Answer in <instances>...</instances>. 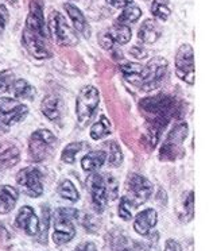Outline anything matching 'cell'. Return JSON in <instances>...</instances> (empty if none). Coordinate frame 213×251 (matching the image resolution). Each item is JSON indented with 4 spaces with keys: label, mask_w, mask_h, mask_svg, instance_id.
<instances>
[{
    "label": "cell",
    "mask_w": 213,
    "mask_h": 251,
    "mask_svg": "<svg viewBox=\"0 0 213 251\" xmlns=\"http://www.w3.org/2000/svg\"><path fill=\"white\" fill-rule=\"evenodd\" d=\"M82 148H84V143L82 142L69 143V145L62 150L61 159H62L65 164H73L74 159H76V155L81 151Z\"/></svg>",
    "instance_id": "f1b7e54d"
},
{
    "label": "cell",
    "mask_w": 213,
    "mask_h": 251,
    "mask_svg": "<svg viewBox=\"0 0 213 251\" xmlns=\"http://www.w3.org/2000/svg\"><path fill=\"white\" fill-rule=\"evenodd\" d=\"M175 75L182 81L194 84V53L191 45H181L175 53Z\"/></svg>",
    "instance_id": "8fae6325"
},
{
    "label": "cell",
    "mask_w": 213,
    "mask_h": 251,
    "mask_svg": "<svg viewBox=\"0 0 213 251\" xmlns=\"http://www.w3.org/2000/svg\"><path fill=\"white\" fill-rule=\"evenodd\" d=\"M184 209H185V218L182 219V220L189 222V220L193 219V215H194V193L193 192H189V195L185 199Z\"/></svg>",
    "instance_id": "836d02e7"
},
{
    "label": "cell",
    "mask_w": 213,
    "mask_h": 251,
    "mask_svg": "<svg viewBox=\"0 0 213 251\" xmlns=\"http://www.w3.org/2000/svg\"><path fill=\"white\" fill-rule=\"evenodd\" d=\"M142 17V10L138 6H135L134 3L128 4L123 8L121 14L118 17L115 22L120 23V25H126V26H130L132 23H137Z\"/></svg>",
    "instance_id": "4316f807"
},
{
    "label": "cell",
    "mask_w": 213,
    "mask_h": 251,
    "mask_svg": "<svg viewBox=\"0 0 213 251\" xmlns=\"http://www.w3.org/2000/svg\"><path fill=\"white\" fill-rule=\"evenodd\" d=\"M111 131H112V126H111L110 119L107 116L101 115L100 119L93 123L91 130H89V135L92 138L93 141H98V139H103L104 137L110 135Z\"/></svg>",
    "instance_id": "d4e9b609"
},
{
    "label": "cell",
    "mask_w": 213,
    "mask_h": 251,
    "mask_svg": "<svg viewBox=\"0 0 213 251\" xmlns=\"http://www.w3.org/2000/svg\"><path fill=\"white\" fill-rule=\"evenodd\" d=\"M139 108L147 119V131L144 134V143L147 149L154 150L161 138V134L178 111L177 101L169 95L161 93L142 99L139 103Z\"/></svg>",
    "instance_id": "6da1fadb"
},
{
    "label": "cell",
    "mask_w": 213,
    "mask_h": 251,
    "mask_svg": "<svg viewBox=\"0 0 213 251\" xmlns=\"http://www.w3.org/2000/svg\"><path fill=\"white\" fill-rule=\"evenodd\" d=\"M47 34L51 41L58 46L64 48H71L78 44L77 33L71 27L66 18L57 10H51L47 17Z\"/></svg>",
    "instance_id": "277c9868"
},
{
    "label": "cell",
    "mask_w": 213,
    "mask_h": 251,
    "mask_svg": "<svg viewBox=\"0 0 213 251\" xmlns=\"http://www.w3.org/2000/svg\"><path fill=\"white\" fill-rule=\"evenodd\" d=\"M130 54H131L132 57L138 58V60H141V58H144V57L147 55V51H146L144 48H142V46H138V45H135L134 48L130 49Z\"/></svg>",
    "instance_id": "d590c367"
},
{
    "label": "cell",
    "mask_w": 213,
    "mask_h": 251,
    "mask_svg": "<svg viewBox=\"0 0 213 251\" xmlns=\"http://www.w3.org/2000/svg\"><path fill=\"white\" fill-rule=\"evenodd\" d=\"M28 114V107L26 104L18 101L17 99H0V123L6 127L17 125L22 122Z\"/></svg>",
    "instance_id": "4fadbf2b"
},
{
    "label": "cell",
    "mask_w": 213,
    "mask_h": 251,
    "mask_svg": "<svg viewBox=\"0 0 213 251\" xmlns=\"http://www.w3.org/2000/svg\"><path fill=\"white\" fill-rule=\"evenodd\" d=\"M158 222V215L157 211L153 208H147V209H143L142 212H139L135 216L134 220V229L135 232L142 236L148 235V232L155 227V224Z\"/></svg>",
    "instance_id": "e0dca14e"
},
{
    "label": "cell",
    "mask_w": 213,
    "mask_h": 251,
    "mask_svg": "<svg viewBox=\"0 0 213 251\" xmlns=\"http://www.w3.org/2000/svg\"><path fill=\"white\" fill-rule=\"evenodd\" d=\"M105 154V162L110 166H119L123 162V153L120 146L115 141H107L101 149Z\"/></svg>",
    "instance_id": "603a6c76"
},
{
    "label": "cell",
    "mask_w": 213,
    "mask_h": 251,
    "mask_svg": "<svg viewBox=\"0 0 213 251\" xmlns=\"http://www.w3.org/2000/svg\"><path fill=\"white\" fill-rule=\"evenodd\" d=\"M153 182L144 176L132 173L126 181V197L131 201L134 208L142 205L153 195Z\"/></svg>",
    "instance_id": "30bf717a"
},
{
    "label": "cell",
    "mask_w": 213,
    "mask_h": 251,
    "mask_svg": "<svg viewBox=\"0 0 213 251\" xmlns=\"http://www.w3.org/2000/svg\"><path fill=\"white\" fill-rule=\"evenodd\" d=\"M132 30L130 26L115 22L110 28L98 35V44L104 50L115 49V45H126L131 41Z\"/></svg>",
    "instance_id": "5bb4252c"
},
{
    "label": "cell",
    "mask_w": 213,
    "mask_h": 251,
    "mask_svg": "<svg viewBox=\"0 0 213 251\" xmlns=\"http://www.w3.org/2000/svg\"><path fill=\"white\" fill-rule=\"evenodd\" d=\"M15 224L18 228H21L23 232H26L30 236H35L39 232V219L35 215L34 209L28 205H24L19 209Z\"/></svg>",
    "instance_id": "9a60e30c"
},
{
    "label": "cell",
    "mask_w": 213,
    "mask_h": 251,
    "mask_svg": "<svg viewBox=\"0 0 213 251\" xmlns=\"http://www.w3.org/2000/svg\"><path fill=\"white\" fill-rule=\"evenodd\" d=\"M105 1H107V4H110L114 8H124L132 3V0H105Z\"/></svg>",
    "instance_id": "f35d334b"
},
{
    "label": "cell",
    "mask_w": 213,
    "mask_h": 251,
    "mask_svg": "<svg viewBox=\"0 0 213 251\" xmlns=\"http://www.w3.org/2000/svg\"><path fill=\"white\" fill-rule=\"evenodd\" d=\"M8 19H10V14H8L7 7L3 6V4H0V35L4 31L7 23H8Z\"/></svg>",
    "instance_id": "e575fe53"
},
{
    "label": "cell",
    "mask_w": 213,
    "mask_h": 251,
    "mask_svg": "<svg viewBox=\"0 0 213 251\" xmlns=\"http://www.w3.org/2000/svg\"><path fill=\"white\" fill-rule=\"evenodd\" d=\"M150 11L153 14L154 18H157L158 21H167L170 17V8L165 3L162 1H159V0H153V3H151V7H150Z\"/></svg>",
    "instance_id": "f546056e"
},
{
    "label": "cell",
    "mask_w": 213,
    "mask_h": 251,
    "mask_svg": "<svg viewBox=\"0 0 213 251\" xmlns=\"http://www.w3.org/2000/svg\"><path fill=\"white\" fill-rule=\"evenodd\" d=\"M167 72H169L167 60L164 57H153L143 66L139 89L143 92H151L158 89L167 76Z\"/></svg>",
    "instance_id": "8992f818"
},
{
    "label": "cell",
    "mask_w": 213,
    "mask_h": 251,
    "mask_svg": "<svg viewBox=\"0 0 213 251\" xmlns=\"http://www.w3.org/2000/svg\"><path fill=\"white\" fill-rule=\"evenodd\" d=\"M54 134L47 128H39L28 139V157L34 162H42L55 148Z\"/></svg>",
    "instance_id": "ba28073f"
},
{
    "label": "cell",
    "mask_w": 213,
    "mask_h": 251,
    "mask_svg": "<svg viewBox=\"0 0 213 251\" xmlns=\"http://www.w3.org/2000/svg\"><path fill=\"white\" fill-rule=\"evenodd\" d=\"M188 132H189V126L186 122L175 126L159 149V159L171 162V161L181 158L185 153L182 145L188 138Z\"/></svg>",
    "instance_id": "52a82bcc"
},
{
    "label": "cell",
    "mask_w": 213,
    "mask_h": 251,
    "mask_svg": "<svg viewBox=\"0 0 213 251\" xmlns=\"http://www.w3.org/2000/svg\"><path fill=\"white\" fill-rule=\"evenodd\" d=\"M100 103V92L97 88L92 85L84 87L78 93L76 100V115L77 120L81 126H87L92 119L93 114Z\"/></svg>",
    "instance_id": "9c48e42d"
},
{
    "label": "cell",
    "mask_w": 213,
    "mask_h": 251,
    "mask_svg": "<svg viewBox=\"0 0 213 251\" xmlns=\"http://www.w3.org/2000/svg\"><path fill=\"white\" fill-rule=\"evenodd\" d=\"M57 193L60 195L62 199L69 200L71 202H76L80 200V193L76 189L74 184L71 180H64L61 181L58 186H57Z\"/></svg>",
    "instance_id": "83f0119b"
},
{
    "label": "cell",
    "mask_w": 213,
    "mask_h": 251,
    "mask_svg": "<svg viewBox=\"0 0 213 251\" xmlns=\"http://www.w3.org/2000/svg\"><path fill=\"white\" fill-rule=\"evenodd\" d=\"M88 188L92 199L93 208L101 213L108 202L118 197V181L112 176L92 173L88 178Z\"/></svg>",
    "instance_id": "3957f363"
},
{
    "label": "cell",
    "mask_w": 213,
    "mask_h": 251,
    "mask_svg": "<svg viewBox=\"0 0 213 251\" xmlns=\"http://www.w3.org/2000/svg\"><path fill=\"white\" fill-rule=\"evenodd\" d=\"M162 35V27L155 19H146L138 30V38L143 44H155Z\"/></svg>",
    "instance_id": "ac0fdd59"
},
{
    "label": "cell",
    "mask_w": 213,
    "mask_h": 251,
    "mask_svg": "<svg viewBox=\"0 0 213 251\" xmlns=\"http://www.w3.org/2000/svg\"><path fill=\"white\" fill-rule=\"evenodd\" d=\"M165 251H182V246L174 239H167L165 243Z\"/></svg>",
    "instance_id": "8d00e7d4"
},
{
    "label": "cell",
    "mask_w": 213,
    "mask_h": 251,
    "mask_svg": "<svg viewBox=\"0 0 213 251\" xmlns=\"http://www.w3.org/2000/svg\"><path fill=\"white\" fill-rule=\"evenodd\" d=\"M8 130H10L8 127H6V126H3L1 123H0V135H1V134H6Z\"/></svg>",
    "instance_id": "60d3db41"
},
{
    "label": "cell",
    "mask_w": 213,
    "mask_h": 251,
    "mask_svg": "<svg viewBox=\"0 0 213 251\" xmlns=\"http://www.w3.org/2000/svg\"><path fill=\"white\" fill-rule=\"evenodd\" d=\"M105 164V154L103 150H93L81 158V168L87 173H95Z\"/></svg>",
    "instance_id": "7402d4cb"
},
{
    "label": "cell",
    "mask_w": 213,
    "mask_h": 251,
    "mask_svg": "<svg viewBox=\"0 0 213 251\" xmlns=\"http://www.w3.org/2000/svg\"><path fill=\"white\" fill-rule=\"evenodd\" d=\"M143 65L142 64H138V62H126L120 65V72L123 77L126 78L127 81L131 82L134 85L141 84V75H142Z\"/></svg>",
    "instance_id": "cb8c5ba5"
},
{
    "label": "cell",
    "mask_w": 213,
    "mask_h": 251,
    "mask_svg": "<svg viewBox=\"0 0 213 251\" xmlns=\"http://www.w3.org/2000/svg\"><path fill=\"white\" fill-rule=\"evenodd\" d=\"M19 193L11 185H0V215L11 212L18 201Z\"/></svg>",
    "instance_id": "44dd1931"
},
{
    "label": "cell",
    "mask_w": 213,
    "mask_h": 251,
    "mask_svg": "<svg viewBox=\"0 0 213 251\" xmlns=\"http://www.w3.org/2000/svg\"><path fill=\"white\" fill-rule=\"evenodd\" d=\"M41 111L49 120L60 123L61 118H62V101H61V99L54 96V95L45 96L42 103H41Z\"/></svg>",
    "instance_id": "d6986e66"
},
{
    "label": "cell",
    "mask_w": 213,
    "mask_h": 251,
    "mask_svg": "<svg viewBox=\"0 0 213 251\" xmlns=\"http://www.w3.org/2000/svg\"><path fill=\"white\" fill-rule=\"evenodd\" d=\"M49 222H50L49 207H44V209H42V220L39 222V232H38V240L41 242V243H44V245H46V242H47Z\"/></svg>",
    "instance_id": "4dcf8cb0"
},
{
    "label": "cell",
    "mask_w": 213,
    "mask_h": 251,
    "mask_svg": "<svg viewBox=\"0 0 213 251\" xmlns=\"http://www.w3.org/2000/svg\"><path fill=\"white\" fill-rule=\"evenodd\" d=\"M14 81H15V76L11 71L7 69V71L0 72V95L10 91Z\"/></svg>",
    "instance_id": "d6a6232c"
},
{
    "label": "cell",
    "mask_w": 213,
    "mask_h": 251,
    "mask_svg": "<svg viewBox=\"0 0 213 251\" xmlns=\"http://www.w3.org/2000/svg\"><path fill=\"white\" fill-rule=\"evenodd\" d=\"M78 218V212L74 208H58L55 209L53 226V240L57 246L69 243L76 236V227L73 220Z\"/></svg>",
    "instance_id": "5b68a950"
},
{
    "label": "cell",
    "mask_w": 213,
    "mask_h": 251,
    "mask_svg": "<svg viewBox=\"0 0 213 251\" xmlns=\"http://www.w3.org/2000/svg\"><path fill=\"white\" fill-rule=\"evenodd\" d=\"M17 184L30 197H39L44 193V177L38 168L28 166L19 170L17 175Z\"/></svg>",
    "instance_id": "7c38bea8"
},
{
    "label": "cell",
    "mask_w": 213,
    "mask_h": 251,
    "mask_svg": "<svg viewBox=\"0 0 213 251\" xmlns=\"http://www.w3.org/2000/svg\"><path fill=\"white\" fill-rule=\"evenodd\" d=\"M47 38L49 34L45 21L44 0H30L28 14L22 31L23 48L34 58L47 60L51 57Z\"/></svg>",
    "instance_id": "7a4b0ae2"
},
{
    "label": "cell",
    "mask_w": 213,
    "mask_h": 251,
    "mask_svg": "<svg viewBox=\"0 0 213 251\" xmlns=\"http://www.w3.org/2000/svg\"><path fill=\"white\" fill-rule=\"evenodd\" d=\"M10 91L14 95V98L21 99V100L33 99L35 95V88L26 80H15L10 88Z\"/></svg>",
    "instance_id": "484cf974"
},
{
    "label": "cell",
    "mask_w": 213,
    "mask_h": 251,
    "mask_svg": "<svg viewBox=\"0 0 213 251\" xmlns=\"http://www.w3.org/2000/svg\"><path fill=\"white\" fill-rule=\"evenodd\" d=\"M8 238H10V234H8V231H7L6 227H4L3 224L0 223V240L8 239Z\"/></svg>",
    "instance_id": "ab89813d"
},
{
    "label": "cell",
    "mask_w": 213,
    "mask_h": 251,
    "mask_svg": "<svg viewBox=\"0 0 213 251\" xmlns=\"http://www.w3.org/2000/svg\"><path fill=\"white\" fill-rule=\"evenodd\" d=\"M4 1H7V3H10V4H14V6H15V4H17V3H18V0H4Z\"/></svg>",
    "instance_id": "b9f144b4"
},
{
    "label": "cell",
    "mask_w": 213,
    "mask_h": 251,
    "mask_svg": "<svg viewBox=\"0 0 213 251\" xmlns=\"http://www.w3.org/2000/svg\"><path fill=\"white\" fill-rule=\"evenodd\" d=\"M21 161L19 149L11 142L1 141L0 142V165L4 168H12Z\"/></svg>",
    "instance_id": "ffe728a7"
},
{
    "label": "cell",
    "mask_w": 213,
    "mask_h": 251,
    "mask_svg": "<svg viewBox=\"0 0 213 251\" xmlns=\"http://www.w3.org/2000/svg\"><path fill=\"white\" fill-rule=\"evenodd\" d=\"M73 251H97V247L93 242H82Z\"/></svg>",
    "instance_id": "74e56055"
},
{
    "label": "cell",
    "mask_w": 213,
    "mask_h": 251,
    "mask_svg": "<svg viewBox=\"0 0 213 251\" xmlns=\"http://www.w3.org/2000/svg\"><path fill=\"white\" fill-rule=\"evenodd\" d=\"M64 8H65L66 15L71 19L73 28L76 30V33H80L82 37L89 38L91 37V26H89L87 18L82 14L81 10L77 6H74V4H71V3H65Z\"/></svg>",
    "instance_id": "2e32d148"
},
{
    "label": "cell",
    "mask_w": 213,
    "mask_h": 251,
    "mask_svg": "<svg viewBox=\"0 0 213 251\" xmlns=\"http://www.w3.org/2000/svg\"><path fill=\"white\" fill-rule=\"evenodd\" d=\"M132 209H134V205L131 204V201L126 196L121 197L120 204H119V216L124 222H130L132 219Z\"/></svg>",
    "instance_id": "1f68e13d"
}]
</instances>
